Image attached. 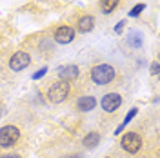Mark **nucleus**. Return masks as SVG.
<instances>
[{
  "instance_id": "obj_16",
  "label": "nucleus",
  "mask_w": 160,
  "mask_h": 158,
  "mask_svg": "<svg viewBox=\"0 0 160 158\" xmlns=\"http://www.w3.org/2000/svg\"><path fill=\"white\" fill-rule=\"evenodd\" d=\"M149 73L153 75V77H158V73H160V64L155 60L153 64H151V69H149Z\"/></svg>"
},
{
  "instance_id": "obj_18",
  "label": "nucleus",
  "mask_w": 160,
  "mask_h": 158,
  "mask_svg": "<svg viewBox=\"0 0 160 158\" xmlns=\"http://www.w3.org/2000/svg\"><path fill=\"white\" fill-rule=\"evenodd\" d=\"M124 26H126V22H124V20H120L118 24H115V33H117V35L122 33V31H124Z\"/></svg>"
},
{
  "instance_id": "obj_13",
  "label": "nucleus",
  "mask_w": 160,
  "mask_h": 158,
  "mask_svg": "<svg viewBox=\"0 0 160 158\" xmlns=\"http://www.w3.org/2000/svg\"><path fill=\"white\" fill-rule=\"evenodd\" d=\"M137 115H138V109H137V107L129 109V111H128V115H126V118H124V122H122V126H120V127L117 129V131H115V135H118V133H122V129L126 127V126H128V124H129L131 120H133L135 116H137Z\"/></svg>"
},
{
  "instance_id": "obj_5",
  "label": "nucleus",
  "mask_w": 160,
  "mask_h": 158,
  "mask_svg": "<svg viewBox=\"0 0 160 158\" xmlns=\"http://www.w3.org/2000/svg\"><path fill=\"white\" fill-rule=\"evenodd\" d=\"M31 64V55L26 53V51H17L13 53V57L9 58V69L18 73V71H24L28 66Z\"/></svg>"
},
{
  "instance_id": "obj_14",
  "label": "nucleus",
  "mask_w": 160,
  "mask_h": 158,
  "mask_svg": "<svg viewBox=\"0 0 160 158\" xmlns=\"http://www.w3.org/2000/svg\"><path fill=\"white\" fill-rule=\"evenodd\" d=\"M128 42H129L131 47H140L142 42H144V38H142V35H140L138 31H133L129 35V38H128Z\"/></svg>"
},
{
  "instance_id": "obj_10",
  "label": "nucleus",
  "mask_w": 160,
  "mask_h": 158,
  "mask_svg": "<svg viewBox=\"0 0 160 158\" xmlns=\"http://www.w3.org/2000/svg\"><path fill=\"white\" fill-rule=\"evenodd\" d=\"M93 27H95V17L93 15H84V17L78 18L75 31H78V33H91Z\"/></svg>"
},
{
  "instance_id": "obj_11",
  "label": "nucleus",
  "mask_w": 160,
  "mask_h": 158,
  "mask_svg": "<svg viewBox=\"0 0 160 158\" xmlns=\"http://www.w3.org/2000/svg\"><path fill=\"white\" fill-rule=\"evenodd\" d=\"M82 144H84V147H86V149L98 147V144H100V133H97V131H91V133H88V135L84 136V140H82Z\"/></svg>"
},
{
  "instance_id": "obj_8",
  "label": "nucleus",
  "mask_w": 160,
  "mask_h": 158,
  "mask_svg": "<svg viewBox=\"0 0 160 158\" xmlns=\"http://www.w3.org/2000/svg\"><path fill=\"white\" fill-rule=\"evenodd\" d=\"M80 75L78 66L75 64H66V66H60L58 67V80H64V82H73L77 80Z\"/></svg>"
},
{
  "instance_id": "obj_1",
  "label": "nucleus",
  "mask_w": 160,
  "mask_h": 158,
  "mask_svg": "<svg viewBox=\"0 0 160 158\" xmlns=\"http://www.w3.org/2000/svg\"><path fill=\"white\" fill-rule=\"evenodd\" d=\"M117 77V71L111 64H97L91 67V80L97 86H108Z\"/></svg>"
},
{
  "instance_id": "obj_9",
  "label": "nucleus",
  "mask_w": 160,
  "mask_h": 158,
  "mask_svg": "<svg viewBox=\"0 0 160 158\" xmlns=\"http://www.w3.org/2000/svg\"><path fill=\"white\" fill-rule=\"evenodd\" d=\"M97 107V98L93 95H84L77 100V109L82 111V113H88V111H93Z\"/></svg>"
},
{
  "instance_id": "obj_21",
  "label": "nucleus",
  "mask_w": 160,
  "mask_h": 158,
  "mask_svg": "<svg viewBox=\"0 0 160 158\" xmlns=\"http://www.w3.org/2000/svg\"><path fill=\"white\" fill-rule=\"evenodd\" d=\"M106 158H108V156H106Z\"/></svg>"
},
{
  "instance_id": "obj_12",
  "label": "nucleus",
  "mask_w": 160,
  "mask_h": 158,
  "mask_svg": "<svg viewBox=\"0 0 160 158\" xmlns=\"http://www.w3.org/2000/svg\"><path fill=\"white\" fill-rule=\"evenodd\" d=\"M118 4H120V0H100L98 7L104 15H111L113 11L118 7Z\"/></svg>"
},
{
  "instance_id": "obj_20",
  "label": "nucleus",
  "mask_w": 160,
  "mask_h": 158,
  "mask_svg": "<svg viewBox=\"0 0 160 158\" xmlns=\"http://www.w3.org/2000/svg\"><path fill=\"white\" fill-rule=\"evenodd\" d=\"M2 109H4V107H2V104H0V111H2Z\"/></svg>"
},
{
  "instance_id": "obj_4",
  "label": "nucleus",
  "mask_w": 160,
  "mask_h": 158,
  "mask_svg": "<svg viewBox=\"0 0 160 158\" xmlns=\"http://www.w3.org/2000/svg\"><path fill=\"white\" fill-rule=\"evenodd\" d=\"M142 136H140L138 133H135V131H129V133H126L122 138H120V147L124 149L126 153H129V155H137L140 149H142Z\"/></svg>"
},
{
  "instance_id": "obj_7",
  "label": "nucleus",
  "mask_w": 160,
  "mask_h": 158,
  "mask_svg": "<svg viewBox=\"0 0 160 158\" xmlns=\"http://www.w3.org/2000/svg\"><path fill=\"white\" fill-rule=\"evenodd\" d=\"M122 96H120L118 93H108V95H104L102 100H100V107L104 109L106 113H115V111H118V107L122 106Z\"/></svg>"
},
{
  "instance_id": "obj_6",
  "label": "nucleus",
  "mask_w": 160,
  "mask_h": 158,
  "mask_svg": "<svg viewBox=\"0 0 160 158\" xmlns=\"http://www.w3.org/2000/svg\"><path fill=\"white\" fill-rule=\"evenodd\" d=\"M75 35H77L75 27H71V26H60V27L55 29L53 38H55V42L60 44V46H68V44H71V42L75 40Z\"/></svg>"
},
{
  "instance_id": "obj_15",
  "label": "nucleus",
  "mask_w": 160,
  "mask_h": 158,
  "mask_svg": "<svg viewBox=\"0 0 160 158\" xmlns=\"http://www.w3.org/2000/svg\"><path fill=\"white\" fill-rule=\"evenodd\" d=\"M144 9H146V4H137L135 7H131V11L128 13V15H129L131 18H138V17H140V13H142Z\"/></svg>"
},
{
  "instance_id": "obj_2",
  "label": "nucleus",
  "mask_w": 160,
  "mask_h": 158,
  "mask_svg": "<svg viewBox=\"0 0 160 158\" xmlns=\"http://www.w3.org/2000/svg\"><path fill=\"white\" fill-rule=\"evenodd\" d=\"M20 127L18 126H13V124H8V126H2L0 127V147L2 149H11L15 147L20 142Z\"/></svg>"
},
{
  "instance_id": "obj_17",
  "label": "nucleus",
  "mask_w": 160,
  "mask_h": 158,
  "mask_svg": "<svg viewBox=\"0 0 160 158\" xmlns=\"http://www.w3.org/2000/svg\"><path fill=\"white\" fill-rule=\"evenodd\" d=\"M46 73H48V67H40V69L37 71V73H35V75H33L31 78H33V80H38V78H42V77H44Z\"/></svg>"
},
{
  "instance_id": "obj_19",
  "label": "nucleus",
  "mask_w": 160,
  "mask_h": 158,
  "mask_svg": "<svg viewBox=\"0 0 160 158\" xmlns=\"http://www.w3.org/2000/svg\"><path fill=\"white\" fill-rule=\"evenodd\" d=\"M0 158H22V156L17 155V153H6V155H2Z\"/></svg>"
},
{
  "instance_id": "obj_3",
  "label": "nucleus",
  "mask_w": 160,
  "mask_h": 158,
  "mask_svg": "<svg viewBox=\"0 0 160 158\" xmlns=\"http://www.w3.org/2000/svg\"><path fill=\"white\" fill-rule=\"evenodd\" d=\"M69 91H71L69 82L57 80L48 89V100H49L51 104H62V102H66V98L69 96Z\"/></svg>"
}]
</instances>
